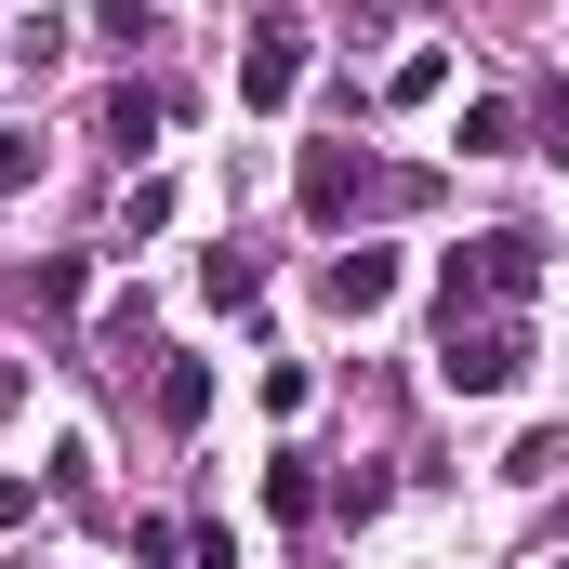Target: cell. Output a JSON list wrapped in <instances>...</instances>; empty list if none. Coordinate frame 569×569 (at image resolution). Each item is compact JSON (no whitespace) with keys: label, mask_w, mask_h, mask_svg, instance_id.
I'll return each mask as SVG.
<instances>
[{"label":"cell","mask_w":569,"mask_h":569,"mask_svg":"<svg viewBox=\"0 0 569 569\" xmlns=\"http://www.w3.org/2000/svg\"><path fill=\"white\" fill-rule=\"evenodd\" d=\"M437 291H450V318H517V305L543 291V252H530L517 226H490V239H463V252L437 266Z\"/></svg>","instance_id":"6da1fadb"},{"label":"cell","mask_w":569,"mask_h":569,"mask_svg":"<svg viewBox=\"0 0 569 569\" xmlns=\"http://www.w3.org/2000/svg\"><path fill=\"white\" fill-rule=\"evenodd\" d=\"M517 371H530V318H450L437 331V385L450 398H503Z\"/></svg>","instance_id":"7a4b0ae2"},{"label":"cell","mask_w":569,"mask_h":569,"mask_svg":"<svg viewBox=\"0 0 569 569\" xmlns=\"http://www.w3.org/2000/svg\"><path fill=\"white\" fill-rule=\"evenodd\" d=\"M305 13H252V40H239V107H291L305 93Z\"/></svg>","instance_id":"3957f363"},{"label":"cell","mask_w":569,"mask_h":569,"mask_svg":"<svg viewBox=\"0 0 569 569\" xmlns=\"http://www.w3.org/2000/svg\"><path fill=\"white\" fill-rule=\"evenodd\" d=\"M371 186H385V172H371V146H305V172H291V199H305L318 226H345Z\"/></svg>","instance_id":"277c9868"},{"label":"cell","mask_w":569,"mask_h":569,"mask_svg":"<svg viewBox=\"0 0 569 569\" xmlns=\"http://www.w3.org/2000/svg\"><path fill=\"white\" fill-rule=\"evenodd\" d=\"M398 279H411V266H398V252H385V239H345V252H331V318H385V305H398Z\"/></svg>","instance_id":"5b68a950"},{"label":"cell","mask_w":569,"mask_h":569,"mask_svg":"<svg viewBox=\"0 0 569 569\" xmlns=\"http://www.w3.org/2000/svg\"><path fill=\"white\" fill-rule=\"evenodd\" d=\"M159 425H172V437L212 425V371H199V358H172V371H159Z\"/></svg>","instance_id":"8992f818"},{"label":"cell","mask_w":569,"mask_h":569,"mask_svg":"<svg viewBox=\"0 0 569 569\" xmlns=\"http://www.w3.org/2000/svg\"><path fill=\"white\" fill-rule=\"evenodd\" d=\"M252 291H266V252H252V239H226V252L199 266V305H252Z\"/></svg>","instance_id":"52a82bcc"},{"label":"cell","mask_w":569,"mask_h":569,"mask_svg":"<svg viewBox=\"0 0 569 569\" xmlns=\"http://www.w3.org/2000/svg\"><path fill=\"white\" fill-rule=\"evenodd\" d=\"M159 133H172V93H120V107H107V146H120V159H146Z\"/></svg>","instance_id":"ba28073f"},{"label":"cell","mask_w":569,"mask_h":569,"mask_svg":"<svg viewBox=\"0 0 569 569\" xmlns=\"http://www.w3.org/2000/svg\"><path fill=\"white\" fill-rule=\"evenodd\" d=\"M450 146H463V159H503V146H517V107H503V93H477V107L450 120Z\"/></svg>","instance_id":"9c48e42d"},{"label":"cell","mask_w":569,"mask_h":569,"mask_svg":"<svg viewBox=\"0 0 569 569\" xmlns=\"http://www.w3.org/2000/svg\"><path fill=\"white\" fill-rule=\"evenodd\" d=\"M159 226H172V186H159V172H146L133 199H120V239H159Z\"/></svg>","instance_id":"30bf717a"},{"label":"cell","mask_w":569,"mask_h":569,"mask_svg":"<svg viewBox=\"0 0 569 569\" xmlns=\"http://www.w3.org/2000/svg\"><path fill=\"white\" fill-rule=\"evenodd\" d=\"M27 291H40V305H53V318H67V305H80V291H93V266H80V252H53V266H40V279H27Z\"/></svg>","instance_id":"8fae6325"},{"label":"cell","mask_w":569,"mask_h":569,"mask_svg":"<svg viewBox=\"0 0 569 569\" xmlns=\"http://www.w3.org/2000/svg\"><path fill=\"white\" fill-rule=\"evenodd\" d=\"M40 186V133H0V199H27Z\"/></svg>","instance_id":"7c38bea8"},{"label":"cell","mask_w":569,"mask_h":569,"mask_svg":"<svg viewBox=\"0 0 569 569\" xmlns=\"http://www.w3.org/2000/svg\"><path fill=\"white\" fill-rule=\"evenodd\" d=\"M172 557H186V530H172V517H146V530H133V569H172Z\"/></svg>","instance_id":"4fadbf2b"},{"label":"cell","mask_w":569,"mask_h":569,"mask_svg":"<svg viewBox=\"0 0 569 569\" xmlns=\"http://www.w3.org/2000/svg\"><path fill=\"white\" fill-rule=\"evenodd\" d=\"M27 517H40V490H27V477H0V530H27Z\"/></svg>","instance_id":"5bb4252c"},{"label":"cell","mask_w":569,"mask_h":569,"mask_svg":"<svg viewBox=\"0 0 569 569\" xmlns=\"http://www.w3.org/2000/svg\"><path fill=\"white\" fill-rule=\"evenodd\" d=\"M13 411H27V371H13V358H0V425H13Z\"/></svg>","instance_id":"9a60e30c"},{"label":"cell","mask_w":569,"mask_h":569,"mask_svg":"<svg viewBox=\"0 0 569 569\" xmlns=\"http://www.w3.org/2000/svg\"><path fill=\"white\" fill-rule=\"evenodd\" d=\"M543 569H569V557H543Z\"/></svg>","instance_id":"2e32d148"}]
</instances>
